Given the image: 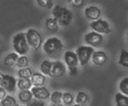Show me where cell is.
<instances>
[{"mask_svg": "<svg viewBox=\"0 0 128 106\" xmlns=\"http://www.w3.org/2000/svg\"><path fill=\"white\" fill-rule=\"evenodd\" d=\"M0 106H1V103H0Z\"/></svg>", "mask_w": 128, "mask_h": 106, "instance_id": "cell-38", "label": "cell"}, {"mask_svg": "<svg viewBox=\"0 0 128 106\" xmlns=\"http://www.w3.org/2000/svg\"><path fill=\"white\" fill-rule=\"evenodd\" d=\"M85 15L88 20L95 21L100 18L101 14V9L96 6H89L85 9Z\"/></svg>", "mask_w": 128, "mask_h": 106, "instance_id": "cell-12", "label": "cell"}, {"mask_svg": "<svg viewBox=\"0 0 128 106\" xmlns=\"http://www.w3.org/2000/svg\"><path fill=\"white\" fill-rule=\"evenodd\" d=\"M94 51V48L93 47L88 46H80L77 48L75 53L81 66L88 65Z\"/></svg>", "mask_w": 128, "mask_h": 106, "instance_id": "cell-6", "label": "cell"}, {"mask_svg": "<svg viewBox=\"0 0 128 106\" xmlns=\"http://www.w3.org/2000/svg\"><path fill=\"white\" fill-rule=\"evenodd\" d=\"M52 62H51L48 60H44L40 63V70L44 75L52 77Z\"/></svg>", "mask_w": 128, "mask_h": 106, "instance_id": "cell-16", "label": "cell"}, {"mask_svg": "<svg viewBox=\"0 0 128 106\" xmlns=\"http://www.w3.org/2000/svg\"><path fill=\"white\" fill-rule=\"evenodd\" d=\"M38 5L43 9H51L53 7V0H36Z\"/></svg>", "mask_w": 128, "mask_h": 106, "instance_id": "cell-29", "label": "cell"}, {"mask_svg": "<svg viewBox=\"0 0 128 106\" xmlns=\"http://www.w3.org/2000/svg\"><path fill=\"white\" fill-rule=\"evenodd\" d=\"M31 82L32 85L34 87H41L44 85L45 81H46V77L43 74L36 72L32 74L31 77Z\"/></svg>", "mask_w": 128, "mask_h": 106, "instance_id": "cell-15", "label": "cell"}, {"mask_svg": "<svg viewBox=\"0 0 128 106\" xmlns=\"http://www.w3.org/2000/svg\"><path fill=\"white\" fill-rule=\"evenodd\" d=\"M18 77L20 78H26V79H30L33 72L31 69L29 67H24V68H20L18 71Z\"/></svg>", "mask_w": 128, "mask_h": 106, "instance_id": "cell-23", "label": "cell"}, {"mask_svg": "<svg viewBox=\"0 0 128 106\" xmlns=\"http://www.w3.org/2000/svg\"><path fill=\"white\" fill-rule=\"evenodd\" d=\"M0 47H1V42H0Z\"/></svg>", "mask_w": 128, "mask_h": 106, "instance_id": "cell-37", "label": "cell"}, {"mask_svg": "<svg viewBox=\"0 0 128 106\" xmlns=\"http://www.w3.org/2000/svg\"><path fill=\"white\" fill-rule=\"evenodd\" d=\"M30 92L33 95V97L38 100H44L50 98L51 93L45 87H34L30 88Z\"/></svg>", "mask_w": 128, "mask_h": 106, "instance_id": "cell-10", "label": "cell"}, {"mask_svg": "<svg viewBox=\"0 0 128 106\" xmlns=\"http://www.w3.org/2000/svg\"><path fill=\"white\" fill-rule=\"evenodd\" d=\"M28 106H45V103L40 100H34V102L29 103Z\"/></svg>", "mask_w": 128, "mask_h": 106, "instance_id": "cell-31", "label": "cell"}, {"mask_svg": "<svg viewBox=\"0 0 128 106\" xmlns=\"http://www.w3.org/2000/svg\"><path fill=\"white\" fill-rule=\"evenodd\" d=\"M119 89L120 93L128 96V77H124L120 81Z\"/></svg>", "mask_w": 128, "mask_h": 106, "instance_id": "cell-26", "label": "cell"}, {"mask_svg": "<svg viewBox=\"0 0 128 106\" xmlns=\"http://www.w3.org/2000/svg\"><path fill=\"white\" fill-rule=\"evenodd\" d=\"M43 51L48 56H54L62 52L64 49L62 41L56 37L49 38L43 44Z\"/></svg>", "mask_w": 128, "mask_h": 106, "instance_id": "cell-2", "label": "cell"}, {"mask_svg": "<svg viewBox=\"0 0 128 106\" xmlns=\"http://www.w3.org/2000/svg\"><path fill=\"white\" fill-rule=\"evenodd\" d=\"M18 57H19V55L15 52L9 53L4 59V64L9 67L14 66L16 64Z\"/></svg>", "mask_w": 128, "mask_h": 106, "instance_id": "cell-17", "label": "cell"}, {"mask_svg": "<svg viewBox=\"0 0 128 106\" xmlns=\"http://www.w3.org/2000/svg\"><path fill=\"white\" fill-rule=\"evenodd\" d=\"M0 103L2 106H16L17 102L12 96L6 95L2 100H0Z\"/></svg>", "mask_w": 128, "mask_h": 106, "instance_id": "cell-21", "label": "cell"}, {"mask_svg": "<svg viewBox=\"0 0 128 106\" xmlns=\"http://www.w3.org/2000/svg\"><path fill=\"white\" fill-rule=\"evenodd\" d=\"M0 87H2L6 92L14 93L16 90L17 87V79L9 74H3L0 73Z\"/></svg>", "mask_w": 128, "mask_h": 106, "instance_id": "cell-7", "label": "cell"}, {"mask_svg": "<svg viewBox=\"0 0 128 106\" xmlns=\"http://www.w3.org/2000/svg\"><path fill=\"white\" fill-rule=\"evenodd\" d=\"M84 40L90 46L99 47L104 41V36L102 34L91 31L85 35Z\"/></svg>", "mask_w": 128, "mask_h": 106, "instance_id": "cell-9", "label": "cell"}, {"mask_svg": "<svg viewBox=\"0 0 128 106\" xmlns=\"http://www.w3.org/2000/svg\"><path fill=\"white\" fill-rule=\"evenodd\" d=\"M16 65L19 68H24V67H28L29 66V60L27 56H20L18 57L16 62Z\"/></svg>", "mask_w": 128, "mask_h": 106, "instance_id": "cell-28", "label": "cell"}, {"mask_svg": "<svg viewBox=\"0 0 128 106\" xmlns=\"http://www.w3.org/2000/svg\"><path fill=\"white\" fill-rule=\"evenodd\" d=\"M0 80H1V77H0Z\"/></svg>", "mask_w": 128, "mask_h": 106, "instance_id": "cell-39", "label": "cell"}, {"mask_svg": "<svg viewBox=\"0 0 128 106\" xmlns=\"http://www.w3.org/2000/svg\"><path fill=\"white\" fill-rule=\"evenodd\" d=\"M17 87L20 90H28L32 87V82L30 79L20 78L17 82Z\"/></svg>", "mask_w": 128, "mask_h": 106, "instance_id": "cell-18", "label": "cell"}, {"mask_svg": "<svg viewBox=\"0 0 128 106\" xmlns=\"http://www.w3.org/2000/svg\"><path fill=\"white\" fill-rule=\"evenodd\" d=\"M45 26L48 31L52 33H56L59 31V25L56 20L52 16L48 17L45 21Z\"/></svg>", "mask_w": 128, "mask_h": 106, "instance_id": "cell-14", "label": "cell"}, {"mask_svg": "<svg viewBox=\"0 0 128 106\" xmlns=\"http://www.w3.org/2000/svg\"><path fill=\"white\" fill-rule=\"evenodd\" d=\"M72 5L76 8H80L84 4V0H72Z\"/></svg>", "mask_w": 128, "mask_h": 106, "instance_id": "cell-30", "label": "cell"}, {"mask_svg": "<svg viewBox=\"0 0 128 106\" xmlns=\"http://www.w3.org/2000/svg\"><path fill=\"white\" fill-rule=\"evenodd\" d=\"M67 2H68V3H71L72 1V0H65Z\"/></svg>", "mask_w": 128, "mask_h": 106, "instance_id": "cell-35", "label": "cell"}, {"mask_svg": "<svg viewBox=\"0 0 128 106\" xmlns=\"http://www.w3.org/2000/svg\"><path fill=\"white\" fill-rule=\"evenodd\" d=\"M6 95H7V92L2 87H0V100H2Z\"/></svg>", "mask_w": 128, "mask_h": 106, "instance_id": "cell-32", "label": "cell"}, {"mask_svg": "<svg viewBox=\"0 0 128 106\" xmlns=\"http://www.w3.org/2000/svg\"><path fill=\"white\" fill-rule=\"evenodd\" d=\"M26 37L29 47L38 51L42 44V36L40 33L34 28H30L26 33Z\"/></svg>", "mask_w": 128, "mask_h": 106, "instance_id": "cell-5", "label": "cell"}, {"mask_svg": "<svg viewBox=\"0 0 128 106\" xmlns=\"http://www.w3.org/2000/svg\"><path fill=\"white\" fill-rule=\"evenodd\" d=\"M52 17L56 20L59 26L60 25L64 27L69 26L73 19L72 11L60 4L53 6L52 9Z\"/></svg>", "mask_w": 128, "mask_h": 106, "instance_id": "cell-1", "label": "cell"}, {"mask_svg": "<svg viewBox=\"0 0 128 106\" xmlns=\"http://www.w3.org/2000/svg\"><path fill=\"white\" fill-rule=\"evenodd\" d=\"M66 73V66L60 61H56L52 62V77H60Z\"/></svg>", "mask_w": 128, "mask_h": 106, "instance_id": "cell-11", "label": "cell"}, {"mask_svg": "<svg viewBox=\"0 0 128 106\" xmlns=\"http://www.w3.org/2000/svg\"><path fill=\"white\" fill-rule=\"evenodd\" d=\"M119 64L124 67H128V51L122 49L120 55V59L118 61Z\"/></svg>", "mask_w": 128, "mask_h": 106, "instance_id": "cell-22", "label": "cell"}, {"mask_svg": "<svg viewBox=\"0 0 128 106\" xmlns=\"http://www.w3.org/2000/svg\"><path fill=\"white\" fill-rule=\"evenodd\" d=\"M116 106H128V97L121 93H117L115 95Z\"/></svg>", "mask_w": 128, "mask_h": 106, "instance_id": "cell-19", "label": "cell"}, {"mask_svg": "<svg viewBox=\"0 0 128 106\" xmlns=\"http://www.w3.org/2000/svg\"><path fill=\"white\" fill-rule=\"evenodd\" d=\"M16 106H20V105H17Z\"/></svg>", "mask_w": 128, "mask_h": 106, "instance_id": "cell-36", "label": "cell"}, {"mask_svg": "<svg viewBox=\"0 0 128 106\" xmlns=\"http://www.w3.org/2000/svg\"><path fill=\"white\" fill-rule=\"evenodd\" d=\"M64 61L68 66L70 75L72 77H74L78 74V65L79 61L76 53L68 51L64 53Z\"/></svg>", "mask_w": 128, "mask_h": 106, "instance_id": "cell-4", "label": "cell"}, {"mask_svg": "<svg viewBox=\"0 0 128 106\" xmlns=\"http://www.w3.org/2000/svg\"><path fill=\"white\" fill-rule=\"evenodd\" d=\"M91 60L94 64L97 66H103L107 61V56L104 51H97L92 54Z\"/></svg>", "mask_w": 128, "mask_h": 106, "instance_id": "cell-13", "label": "cell"}, {"mask_svg": "<svg viewBox=\"0 0 128 106\" xmlns=\"http://www.w3.org/2000/svg\"><path fill=\"white\" fill-rule=\"evenodd\" d=\"M88 100V95L84 92H79L77 94L76 98H75V102L78 104L80 105H85L87 103Z\"/></svg>", "mask_w": 128, "mask_h": 106, "instance_id": "cell-25", "label": "cell"}, {"mask_svg": "<svg viewBox=\"0 0 128 106\" xmlns=\"http://www.w3.org/2000/svg\"><path fill=\"white\" fill-rule=\"evenodd\" d=\"M51 101L53 104H62V93L59 91H54L50 95Z\"/></svg>", "mask_w": 128, "mask_h": 106, "instance_id": "cell-27", "label": "cell"}, {"mask_svg": "<svg viewBox=\"0 0 128 106\" xmlns=\"http://www.w3.org/2000/svg\"><path fill=\"white\" fill-rule=\"evenodd\" d=\"M74 106H83V105H80V104H78V103H76V104H74Z\"/></svg>", "mask_w": 128, "mask_h": 106, "instance_id": "cell-34", "label": "cell"}, {"mask_svg": "<svg viewBox=\"0 0 128 106\" xmlns=\"http://www.w3.org/2000/svg\"><path fill=\"white\" fill-rule=\"evenodd\" d=\"M18 98L22 103H29L32 98H33V95L30 92V90H20V93L18 94Z\"/></svg>", "mask_w": 128, "mask_h": 106, "instance_id": "cell-20", "label": "cell"}, {"mask_svg": "<svg viewBox=\"0 0 128 106\" xmlns=\"http://www.w3.org/2000/svg\"><path fill=\"white\" fill-rule=\"evenodd\" d=\"M51 106H63L62 104H52Z\"/></svg>", "mask_w": 128, "mask_h": 106, "instance_id": "cell-33", "label": "cell"}, {"mask_svg": "<svg viewBox=\"0 0 128 106\" xmlns=\"http://www.w3.org/2000/svg\"><path fill=\"white\" fill-rule=\"evenodd\" d=\"M12 46L15 53L20 56H25L29 51L30 47L28 44L26 33H19L14 35L12 38Z\"/></svg>", "mask_w": 128, "mask_h": 106, "instance_id": "cell-3", "label": "cell"}, {"mask_svg": "<svg viewBox=\"0 0 128 106\" xmlns=\"http://www.w3.org/2000/svg\"><path fill=\"white\" fill-rule=\"evenodd\" d=\"M74 101V97L70 93L64 92L62 93V103H63L64 105L68 106H70Z\"/></svg>", "mask_w": 128, "mask_h": 106, "instance_id": "cell-24", "label": "cell"}, {"mask_svg": "<svg viewBox=\"0 0 128 106\" xmlns=\"http://www.w3.org/2000/svg\"><path fill=\"white\" fill-rule=\"evenodd\" d=\"M89 26L93 29L94 31L100 34H109L112 32L109 23L107 21L102 19L92 21L89 23Z\"/></svg>", "mask_w": 128, "mask_h": 106, "instance_id": "cell-8", "label": "cell"}]
</instances>
